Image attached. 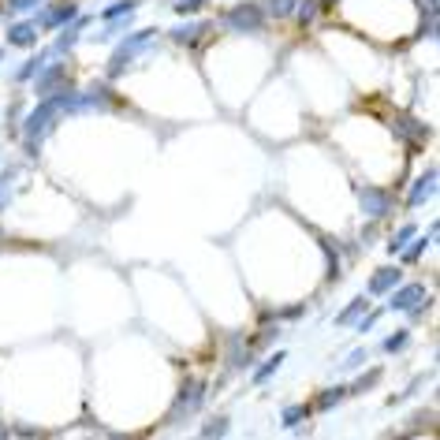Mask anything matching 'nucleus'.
<instances>
[{"mask_svg":"<svg viewBox=\"0 0 440 440\" xmlns=\"http://www.w3.org/2000/svg\"><path fill=\"white\" fill-rule=\"evenodd\" d=\"M422 299H425V283H407V288H399L392 295V302H388V306H392V310H414Z\"/></svg>","mask_w":440,"mask_h":440,"instance_id":"1","label":"nucleus"},{"mask_svg":"<svg viewBox=\"0 0 440 440\" xmlns=\"http://www.w3.org/2000/svg\"><path fill=\"white\" fill-rule=\"evenodd\" d=\"M358 198H362V205H366V216H384L388 213V194L366 187V190H358Z\"/></svg>","mask_w":440,"mask_h":440,"instance_id":"2","label":"nucleus"},{"mask_svg":"<svg viewBox=\"0 0 440 440\" xmlns=\"http://www.w3.org/2000/svg\"><path fill=\"white\" fill-rule=\"evenodd\" d=\"M37 42V27L34 23H19V27L8 30V45H19V49H30Z\"/></svg>","mask_w":440,"mask_h":440,"instance_id":"3","label":"nucleus"},{"mask_svg":"<svg viewBox=\"0 0 440 440\" xmlns=\"http://www.w3.org/2000/svg\"><path fill=\"white\" fill-rule=\"evenodd\" d=\"M56 82H63V68H49L45 75H37V82H34L37 97H49V94H53V86H56Z\"/></svg>","mask_w":440,"mask_h":440,"instance_id":"4","label":"nucleus"},{"mask_svg":"<svg viewBox=\"0 0 440 440\" xmlns=\"http://www.w3.org/2000/svg\"><path fill=\"white\" fill-rule=\"evenodd\" d=\"M433 183H436V172H425L418 183H414V190H410V198H407V202H410V205H422V202L433 194Z\"/></svg>","mask_w":440,"mask_h":440,"instance_id":"5","label":"nucleus"},{"mask_svg":"<svg viewBox=\"0 0 440 440\" xmlns=\"http://www.w3.org/2000/svg\"><path fill=\"white\" fill-rule=\"evenodd\" d=\"M396 283H399V269H381V273L369 280V291L381 295V291H392Z\"/></svg>","mask_w":440,"mask_h":440,"instance_id":"6","label":"nucleus"},{"mask_svg":"<svg viewBox=\"0 0 440 440\" xmlns=\"http://www.w3.org/2000/svg\"><path fill=\"white\" fill-rule=\"evenodd\" d=\"M198 392H202V384H194V381H190V384H187V392H183V399L176 403V414H183V410L190 414L194 407H198V403H202V396H198Z\"/></svg>","mask_w":440,"mask_h":440,"instance_id":"7","label":"nucleus"},{"mask_svg":"<svg viewBox=\"0 0 440 440\" xmlns=\"http://www.w3.org/2000/svg\"><path fill=\"white\" fill-rule=\"evenodd\" d=\"M202 30H205V27H179V30H172V42H179V45H194Z\"/></svg>","mask_w":440,"mask_h":440,"instance_id":"8","label":"nucleus"},{"mask_svg":"<svg viewBox=\"0 0 440 440\" xmlns=\"http://www.w3.org/2000/svg\"><path fill=\"white\" fill-rule=\"evenodd\" d=\"M228 23H236V27H247V30H254V27H257V11H231V16H228Z\"/></svg>","mask_w":440,"mask_h":440,"instance_id":"9","label":"nucleus"},{"mask_svg":"<svg viewBox=\"0 0 440 440\" xmlns=\"http://www.w3.org/2000/svg\"><path fill=\"white\" fill-rule=\"evenodd\" d=\"M362 310H366V299H355V302L347 306V310H343L340 317H336V325H351V321H355V317L362 314Z\"/></svg>","mask_w":440,"mask_h":440,"instance_id":"10","label":"nucleus"},{"mask_svg":"<svg viewBox=\"0 0 440 440\" xmlns=\"http://www.w3.org/2000/svg\"><path fill=\"white\" fill-rule=\"evenodd\" d=\"M280 362H283V355L276 351V355H273V358H269V362H265V366H262V369H257V373H254V381H269V377H273V373L280 369Z\"/></svg>","mask_w":440,"mask_h":440,"instance_id":"11","label":"nucleus"},{"mask_svg":"<svg viewBox=\"0 0 440 440\" xmlns=\"http://www.w3.org/2000/svg\"><path fill=\"white\" fill-rule=\"evenodd\" d=\"M37 71H42V56H34V60H27V63H23V71L16 75V79H19V82H27V79H34Z\"/></svg>","mask_w":440,"mask_h":440,"instance_id":"12","label":"nucleus"},{"mask_svg":"<svg viewBox=\"0 0 440 440\" xmlns=\"http://www.w3.org/2000/svg\"><path fill=\"white\" fill-rule=\"evenodd\" d=\"M71 16H75V8H71V4H63L60 11H53V16H45L42 23H45V27H53V23H63V19H71Z\"/></svg>","mask_w":440,"mask_h":440,"instance_id":"13","label":"nucleus"},{"mask_svg":"<svg viewBox=\"0 0 440 440\" xmlns=\"http://www.w3.org/2000/svg\"><path fill=\"white\" fill-rule=\"evenodd\" d=\"M407 336H410V332H396L392 340H384V351H403V347H407Z\"/></svg>","mask_w":440,"mask_h":440,"instance_id":"14","label":"nucleus"},{"mask_svg":"<svg viewBox=\"0 0 440 440\" xmlns=\"http://www.w3.org/2000/svg\"><path fill=\"white\" fill-rule=\"evenodd\" d=\"M306 407H291V410H283V425H295V422H302L306 418Z\"/></svg>","mask_w":440,"mask_h":440,"instance_id":"15","label":"nucleus"},{"mask_svg":"<svg viewBox=\"0 0 440 440\" xmlns=\"http://www.w3.org/2000/svg\"><path fill=\"white\" fill-rule=\"evenodd\" d=\"M410 236H414V228H403L399 236H392V247H388V250H392V254H396V250H403V243H407Z\"/></svg>","mask_w":440,"mask_h":440,"instance_id":"16","label":"nucleus"},{"mask_svg":"<svg viewBox=\"0 0 440 440\" xmlns=\"http://www.w3.org/2000/svg\"><path fill=\"white\" fill-rule=\"evenodd\" d=\"M202 4H205V0H179L176 11H179V16H190V11H198Z\"/></svg>","mask_w":440,"mask_h":440,"instance_id":"17","label":"nucleus"},{"mask_svg":"<svg viewBox=\"0 0 440 440\" xmlns=\"http://www.w3.org/2000/svg\"><path fill=\"white\" fill-rule=\"evenodd\" d=\"M343 396H347V388H332V392H325V399H321V407H332V403H340Z\"/></svg>","mask_w":440,"mask_h":440,"instance_id":"18","label":"nucleus"},{"mask_svg":"<svg viewBox=\"0 0 440 440\" xmlns=\"http://www.w3.org/2000/svg\"><path fill=\"white\" fill-rule=\"evenodd\" d=\"M291 4H295V0H273V4H269V8H273L276 16H288V11H291Z\"/></svg>","mask_w":440,"mask_h":440,"instance_id":"19","label":"nucleus"},{"mask_svg":"<svg viewBox=\"0 0 440 440\" xmlns=\"http://www.w3.org/2000/svg\"><path fill=\"white\" fill-rule=\"evenodd\" d=\"M135 4H131V0H127V4H112L109 11H105V19H112V16H123V11H131Z\"/></svg>","mask_w":440,"mask_h":440,"instance_id":"20","label":"nucleus"},{"mask_svg":"<svg viewBox=\"0 0 440 440\" xmlns=\"http://www.w3.org/2000/svg\"><path fill=\"white\" fill-rule=\"evenodd\" d=\"M224 425H228L224 418H216V422H209V425H205L202 433H205V436H213V433H224Z\"/></svg>","mask_w":440,"mask_h":440,"instance_id":"21","label":"nucleus"},{"mask_svg":"<svg viewBox=\"0 0 440 440\" xmlns=\"http://www.w3.org/2000/svg\"><path fill=\"white\" fill-rule=\"evenodd\" d=\"M34 4H42V0H11V11H27V8H34Z\"/></svg>","mask_w":440,"mask_h":440,"instance_id":"22","label":"nucleus"},{"mask_svg":"<svg viewBox=\"0 0 440 440\" xmlns=\"http://www.w3.org/2000/svg\"><path fill=\"white\" fill-rule=\"evenodd\" d=\"M422 247H425V239H422V243H414V247H410L403 257H407V262H418V257H422Z\"/></svg>","mask_w":440,"mask_h":440,"instance_id":"23","label":"nucleus"}]
</instances>
